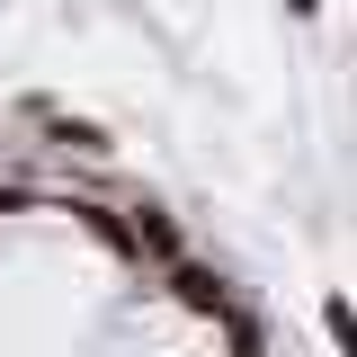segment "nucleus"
I'll return each instance as SVG.
<instances>
[{"mask_svg":"<svg viewBox=\"0 0 357 357\" xmlns=\"http://www.w3.org/2000/svg\"><path fill=\"white\" fill-rule=\"evenodd\" d=\"M170 295H178L188 312H215V321L232 312V295H223V277H215V268H197V259H178V268H170Z\"/></svg>","mask_w":357,"mask_h":357,"instance_id":"obj_1","label":"nucleus"},{"mask_svg":"<svg viewBox=\"0 0 357 357\" xmlns=\"http://www.w3.org/2000/svg\"><path fill=\"white\" fill-rule=\"evenodd\" d=\"M45 116V134L63 143V152H81V161H107L116 143H107V126H89V116H63V107H36Z\"/></svg>","mask_w":357,"mask_h":357,"instance_id":"obj_2","label":"nucleus"},{"mask_svg":"<svg viewBox=\"0 0 357 357\" xmlns=\"http://www.w3.org/2000/svg\"><path fill=\"white\" fill-rule=\"evenodd\" d=\"M126 232H134V250H152V259H188V250H178V223L170 215H161V206H134V223H126Z\"/></svg>","mask_w":357,"mask_h":357,"instance_id":"obj_3","label":"nucleus"},{"mask_svg":"<svg viewBox=\"0 0 357 357\" xmlns=\"http://www.w3.org/2000/svg\"><path fill=\"white\" fill-rule=\"evenodd\" d=\"M321 331H331V349H340V357H357V304H349V295L321 304Z\"/></svg>","mask_w":357,"mask_h":357,"instance_id":"obj_4","label":"nucleus"},{"mask_svg":"<svg viewBox=\"0 0 357 357\" xmlns=\"http://www.w3.org/2000/svg\"><path fill=\"white\" fill-rule=\"evenodd\" d=\"M72 215H81L89 232L107 241V250H134V232H126V215H107V206H72Z\"/></svg>","mask_w":357,"mask_h":357,"instance_id":"obj_5","label":"nucleus"},{"mask_svg":"<svg viewBox=\"0 0 357 357\" xmlns=\"http://www.w3.org/2000/svg\"><path fill=\"white\" fill-rule=\"evenodd\" d=\"M223 321H232V357H268V331H259V321H241V312H223Z\"/></svg>","mask_w":357,"mask_h":357,"instance_id":"obj_6","label":"nucleus"},{"mask_svg":"<svg viewBox=\"0 0 357 357\" xmlns=\"http://www.w3.org/2000/svg\"><path fill=\"white\" fill-rule=\"evenodd\" d=\"M18 206H27V188H0V215H18Z\"/></svg>","mask_w":357,"mask_h":357,"instance_id":"obj_7","label":"nucleus"},{"mask_svg":"<svg viewBox=\"0 0 357 357\" xmlns=\"http://www.w3.org/2000/svg\"><path fill=\"white\" fill-rule=\"evenodd\" d=\"M286 9H295V18H312V9H321V0H286Z\"/></svg>","mask_w":357,"mask_h":357,"instance_id":"obj_8","label":"nucleus"}]
</instances>
